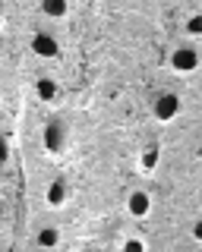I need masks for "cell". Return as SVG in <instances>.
Here are the masks:
<instances>
[{
  "label": "cell",
  "mask_w": 202,
  "mask_h": 252,
  "mask_svg": "<svg viewBox=\"0 0 202 252\" xmlns=\"http://www.w3.org/2000/svg\"><path fill=\"white\" fill-rule=\"evenodd\" d=\"M127 211L133 218H145L152 211V195L145 192V189H133V192L127 195Z\"/></svg>",
  "instance_id": "1"
},
{
  "label": "cell",
  "mask_w": 202,
  "mask_h": 252,
  "mask_svg": "<svg viewBox=\"0 0 202 252\" xmlns=\"http://www.w3.org/2000/svg\"><path fill=\"white\" fill-rule=\"evenodd\" d=\"M174 69H180V73H190V69H196L199 66V54H196V47L193 44H183V47H177L174 51Z\"/></svg>",
  "instance_id": "2"
},
{
  "label": "cell",
  "mask_w": 202,
  "mask_h": 252,
  "mask_svg": "<svg viewBox=\"0 0 202 252\" xmlns=\"http://www.w3.org/2000/svg\"><path fill=\"white\" fill-rule=\"evenodd\" d=\"M180 114V98L177 94H161L158 101H155V117L158 120H170V117Z\"/></svg>",
  "instance_id": "3"
},
{
  "label": "cell",
  "mask_w": 202,
  "mask_h": 252,
  "mask_svg": "<svg viewBox=\"0 0 202 252\" xmlns=\"http://www.w3.org/2000/svg\"><path fill=\"white\" fill-rule=\"evenodd\" d=\"M44 148H48V152H64V123H48L44 126Z\"/></svg>",
  "instance_id": "4"
},
{
  "label": "cell",
  "mask_w": 202,
  "mask_h": 252,
  "mask_svg": "<svg viewBox=\"0 0 202 252\" xmlns=\"http://www.w3.org/2000/svg\"><path fill=\"white\" fill-rule=\"evenodd\" d=\"M32 51L38 54V57H57V41H54L48 32H38V35L32 38Z\"/></svg>",
  "instance_id": "5"
},
{
  "label": "cell",
  "mask_w": 202,
  "mask_h": 252,
  "mask_svg": "<svg viewBox=\"0 0 202 252\" xmlns=\"http://www.w3.org/2000/svg\"><path fill=\"white\" fill-rule=\"evenodd\" d=\"M35 92H38V98H41V101H54V98H57V82H54L51 76H41L35 82Z\"/></svg>",
  "instance_id": "6"
},
{
  "label": "cell",
  "mask_w": 202,
  "mask_h": 252,
  "mask_svg": "<svg viewBox=\"0 0 202 252\" xmlns=\"http://www.w3.org/2000/svg\"><path fill=\"white\" fill-rule=\"evenodd\" d=\"M64 202H67V186L60 183V180H54V183L48 186V205L51 208H60Z\"/></svg>",
  "instance_id": "7"
},
{
  "label": "cell",
  "mask_w": 202,
  "mask_h": 252,
  "mask_svg": "<svg viewBox=\"0 0 202 252\" xmlns=\"http://www.w3.org/2000/svg\"><path fill=\"white\" fill-rule=\"evenodd\" d=\"M57 243H60V230H57V227H44V230L38 233V246H41L44 252H48V249H54Z\"/></svg>",
  "instance_id": "8"
},
{
  "label": "cell",
  "mask_w": 202,
  "mask_h": 252,
  "mask_svg": "<svg viewBox=\"0 0 202 252\" xmlns=\"http://www.w3.org/2000/svg\"><path fill=\"white\" fill-rule=\"evenodd\" d=\"M155 167H158V148L149 145L142 152V170H155Z\"/></svg>",
  "instance_id": "9"
},
{
  "label": "cell",
  "mask_w": 202,
  "mask_h": 252,
  "mask_svg": "<svg viewBox=\"0 0 202 252\" xmlns=\"http://www.w3.org/2000/svg\"><path fill=\"white\" fill-rule=\"evenodd\" d=\"M69 6L67 3H41V13H48V16H67Z\"/></svg>",
  "instance_id": "10"
},
{
  "label": "cell",
  "mask_w": 202,
  "mask_h": 252,
  "mask_svg": "<svg viewBox=\"0 0 202 252\" xmlns=\"http://www.w3.org/2000/svg\"><path fill=\"white\" fill-rule=\"evenodd\" d=\"M186 32H190V35H199V32H202V16H199V13L190 16V22H186Z\"/></svg>",
  "instance_id": "11"
},
{
  "label": "cell",
  "mask_w": 202,
  "mask_h": 252,
  "mask_svg": "<svg viewBox=\"0 0 202 252\" xmlns=\"http://www.w3.org/2000/svg\"><path fill=\"white\" fill-rule=\"evenodd\" d=\"M123 252H145V243L133 236V240H127V243H123Z\"/></svg>",
  "instance_id": "12"
},
{
  "label": "cell",
  "mask_w": 202,
  "mask_h": 252,
  "mask_svg": "<svg viewBox=\"0 0 202 252\" xmlns=\"http://www.w3.org/2000/svg\"><path fill=\"white\" fill-rule=\"evenodd\" d=\"M6 158V145H3V139H0V161Z\"/></svg>",
  "instance_id": "13"
},
{
  "label": "cell",
  "mask_w": 202,
  "mask_h": 252,
  "mask_svg": "<svg viewBox=\"0 0 202 252\" xmlns=\"http://www.w3.org/2000/svg\"><path fill=\"white\" fill-rule=\"evenodd\" d=\"M0 220H3V205H0Z\"/></svg>",
  "instance_id": "14"
},
{
  "label": "cell",
  "mask_w": 202,
  "mask_h": 252,
  "mask_svg": "<svg viewBox=\"0 0 202 252\" xmlns=\"http://www.w3.org/2000/svg\"><path fill=\"white\" fill-rule=\"evenodd\" d=\"M0 26H3V16H0Z\"/></svg>",
  "instance_id": "15"
}]
</instances>
